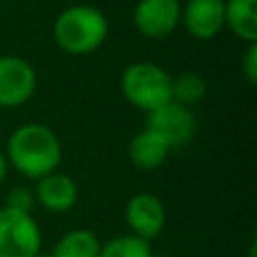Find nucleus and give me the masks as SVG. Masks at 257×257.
I'll use <instances>...</instances> for the list:
<instances>
[{
  "mask_svg": "<svg viewBox=\"0 0 257 257\" xmlns=\"http://www.w3.org/2000/svg\"><path fill=\"white\" fill-rule=\"evenodd\" d=\"M171 153L167 141L151 128L139 131L128 145V159L141 171H153L161 167Z\"/></svg>",
  "mask_w": 257,
  "mask_h": 257,
  "instance_id": "9b49d317",
  "label": "nucleus"
},
{
  "mask_svg": "<svg viewBox=\"0 0 257 257\" xmlns=\"http://www.w3.org/2000/svg\"><path fill=\"white\" fill-rule=\"evenodd\" d=\"M147 128L161 135L167 145L173 149H179L189 143V139L195 133V116L189 106L179 104L175 100H169L167 104L155 108L149 112Z\"/></svg>",
  "mask_w": 257,
  "mask_h": 257,
  "instance_id": "423d86ee",
  "label": "nucleus"
},
{
  "mask_svg": "<svg viewBox=\"0 0 257 257\" xmlns=\"http://www.w3.org/2000/svg\"><path fill=\"white\" fill-rule=\"evenodd\" d=\"M243 74H245V78L251 84L257 82V44L255 42H249V48L245 52V58H243Z\"/></svg>",
  "mask_w": 257,
  "mask_h": 257,
  "instance_id": "f3484780",
  "label": "nucleus"
},
{
  "mask_svg": "<svg viewBox=\"0 0 257 257\" xmlns=\"http://www.w3.org/2000/svg\"><path fill=\"white\" fill-rule=\"evenodd\" d=\"M98 251L100 241L92 231L72 229L56 241L50 257H98Z\"/></svg>",
  "mask_w": 257,
  "mask_h": 257,
  "instance_id": "ddd939ff",
  "label": "nucleus"
},
{
  "mask_svg": "<svg viewBox=\"0 0 257 257\" xmlns=\"http://www.w3.org/2000/svg\"><path fill=\"white\" fill-rule=\"evenodd\" d=\"M225 26L241 40H257V0H227Z\"/></svg>",
  "mask_w": 257,
  "mask_h": 257,
  "instance_id": "f8f14e48",
  "label": "nucleus"
},
{
  "mask_svg": "<svg viewBox=\"0 0 257 257\" xmlns=\"http://www.w3.org/2000/svg\"><path fill=\"white\" fill-rule=\"evenodd\" d=\"M34 199L50 213H66L78 201V187L64 173H48L36 181Z\"/></svg>",
  "mask_w": 257,
  "mask_h": 257,
  "instance_id": "9d476101",
  "label": "nucleus"
},
{
  "mask_svg": "<svg viewBox=\"0 0 257 257\" xmlns=\"http://www.w3.org/2000/svg\"><path fill=\"white\" fill-rule=\"evenodd\" d=\"M181 20L179 0H141L135 8L133 22L147 38L169 36Z\"/></svg>",
  "mask_w": 257,
  "mask_h": 257,
  "instance_id": "6e6552de",
  "label": "nucleus"
},
{
  "mask_svg": "<svg viewBox=\"0 0 257 257\" xmlns=\"http://www.w3.org/2000/svg\"><path fill=\"white\" fill-rule=\"evenodd\" d=\"M181 20L193 38L211 40L225 28V0H189Z\"/></svg>",
  "mask_w": 257,
  "mask_h": 257,
  "instance_id": "1a4fd4ad",
  "label": "nucleus"
},
{
  "mask_svg": "<svg viewBox=\"0 0 257 257\" xmlns=\"http://www.w3.org/2000/svg\"><path fill=\"white\" fill-rule=\"evenodd\" d=\"M6 161L22 177L38 181L54 173L62 161V145L56 133L40 122L18 126L6 143Z\"/></svg>",
  "mask_w": 257,
  "mask_h": 257,
  "instance_id": "f257e3e1",
  "label": "nucleus"
},
{
  "mask_svg": "<svg viewBox=\"0 0 257 257\" xmlns=\"http://www.w3.org/2000/svg\"><path fill=\"white\" fill-rule=\"evenodd\" d=\"M40 247L42 235L32 213L0 209V257H38Z\"/></svg>",
  "mask_w": 257,
  "mask_h": 257,
  "instance_id": "20e7f679",
  "label": "nucleus"
},
{
  "mask_svg": "<svg viewBox=\"0 0 257 257\" xmlns=\"http://www.w3.org/2000/svg\"><path fill=\"white\" fill-rule=\"evenodd\" d=\"M207 94V82L197 72H183L171 80V98L179 104L193 106L201 102Z\"/></svg>",
  "mask_w": 257,
  "mask_h": 257,
  "instance_id": "4468645a",
  "label": "nucleus"
},
{
  "mask_svg": "<svg viewBox=\"0 0 257 257\" xmlns=\"http://www.w3.org/2000/svg\"><path fill=\"white\" fill-rule=\"evenodd\" d=\"M36 199H34V193L26 187H14L8 191V197H6V207L10 209H16V211H24V213H30L32 207H34Z\"/></svg>",
  "mask_w": 257,
  "mask_h": 257,
  "instance_id": "dca6fc26",
  "label": "nucleus"
},
{
  "mask_svg": "<svg viewBox=\"0 0 257 257\" xmlns=\"http://www.w3.org/2000/svg\"><path fill=\"white\" fill-rule=\"evenodd\" d=\"M6 171H8V161H6V155L0 151V183L6 179Z\"/></svg>",
  "mask_w": 257,
  "mask_h": 257,
  "instance_id": "a211bd4d",
  "label": "nucleus"
},
{
  "mask_svg": "<svg viewBox=\"0 0 257 257\" xmlns=\"http://www.w3.org/2000/svg\"><path fill=\"white\" fill-rule=\"evenodd\" d=\"M36 90V72L20 56H0V106L14 108L32 98Z\"/></svg>",
  "mask_w": 257,
  "mask_h": 257,
  "instance_id": "39448f33",
  "label": "nucleus"
},
{
  "mask_svg": "<svg viewBox=\"0 0 257 257\" xmlns=\"http://www.w3.org/2000/svg\"><path fill=\"white\" fill-rule=\"evenodd\" d=\"M98 257H153L151 241L141 239L133 233L118 235L100 245Z\"/></svg>",
  "mask_w": 257,
  "mask_h": 257,
  "instance_id": "2eb2a0df",
  "label": "nucleus"
},
{
  "mask_svg": "<svg viewBox=\"0 0 257 257\" xmlns=\"http://www.w3.org/2000/svg\"><path fill=\"white\" fill-rule=\"evenodd\" d=\"M56 44L68 54H90L108 34L106 16L88 4H76L62 10L52 28Z\"/></svg>",
  "mask_w": 257,
  "mask_h": 257,
  "instance_id": "f03ea898",
  "label": "nucleus"
},
{
  "mask_svg": "<svg viewBox=\"0 0 257 257\" xmlns=\"http://www.w3.org/2000/svg\"><path fill=\"white\" fill-rule=\"evenodd\" d=\"M171 76L153 62H135L124 68L120 76L122 96L139 110L153 112L171 98Z\"/></svg>",
  "mask_w": 257,
  "mask_h": 257,
  "instance_id": "7ed1b4c3",
  "label": "nucleus"
},
{
  "mask_svg": "<svg viewBox=\"0 0 257 257\" xmlns=\"http://www.w3.org/2000/svg\"><path fill=\"white\" fill-rule=\"evenodd\" d=\"M124 221L133 235L141 239H155L165 229L167 213L163 201L153 193H137L128 199L124 209Z\"/></svg>",
  "mask_w": 257,
  "mask_h": 257,
  "instance_id": "0eeeda50",
  "label": "nucleus"
}]
</instances>
